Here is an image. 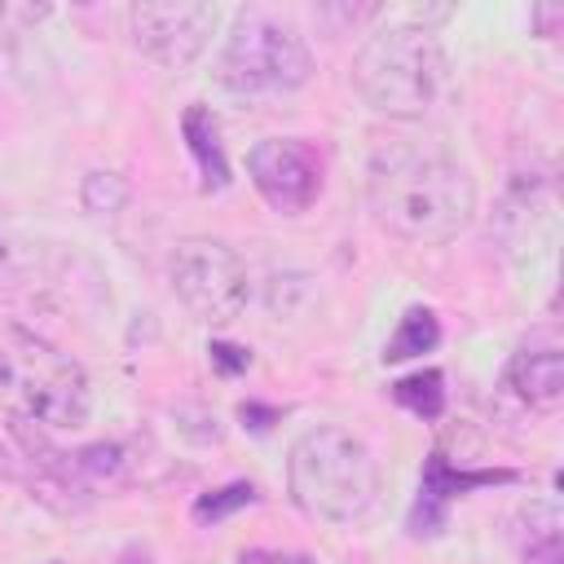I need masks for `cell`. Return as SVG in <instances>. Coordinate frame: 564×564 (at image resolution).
I'll return each mask as SVG.
<instances>
[{
  "mask_svg": "<svg viewBox=\"0 0 564 564\" xmlns=\"http://www.w3.org/2000/svg\"><path fill=\"white\" fill-rule=\"evenodd\" d=\"M436 339H441V322H436V313H432V308H423V304H414V308H405V317H401L397 335L383 344V361H405V357L432 352V348H436Z\"/></svg>",
  "mask_w": 564,
  "mask_h": 564,
  "instance_id": "12",
  "label": "cell"
},
{
  "mask_svg": "<svg viewBox=\"0 0 564 564\" xmlns=\"http://www.w3.org/2000/svg\"><path fill=\"white\" fill-rule=\"evenodd\" d=\"M172 291L198 322H234L247 304V269L216 238H185L172 256Z\"/></svg>",
  "mask_w": 564,
  "mask_h": 564,
  "instance_id": "6",
  "label": "cell"
},
{
  "mask_svg": "<svg viewBox=\"0 0 564 564\" xmlns=\"http://www.w3.org/2000/svg\"><path fill=\"white\" fill-rule=\"evenodd\" d=\"M128 22H132V40L145 57H154L159 66H189L212 31H216V4H203V0H145V4H132L128 9Z\"/></svg>",
  "mask_w": 564,
  "mask_h": 564,
  "instance_id": "7",
  "label": "cell"
},
{
  "mask_svg": "<svg viewBox=\"0 0 564 564\" xmlns=\"http://www.w3.org/2000/svg\"><path fill=\"white\" fill-rule=\"evenodd\" d=\"M0 476H4V480H18V476H22V463L9 454V445H4V441H0Z\"/></svg>",
  "mask_w": 564,
  "mask_h": 564,
  "instance_id": "20",
  "label": "cell"
},
{
  "mask_svg": "<svg viewBox=\"0 0 564 564\" xmlns=\"http://www.w3.org/2000/svg\"><path fill=\"white\" fill-rule=\"evenodd\" d=\"M375 220L405 242H449L471 225L476 185L467 167L441 150L383 145L366 167Z\"/></svg>",
  "mask_w": 564,
  "mask_h": 564,
  "instance_id": "1",
  "label": "cell"
},
{
  "mask_svg": "<svg viewBox=\"0 0 564 564\" xmlns=\"http://www.w3.org/2000/svg\"><path fill=\"white\" fill-rule=\"evenodd\" d=\"M207 352H212V366H216L220 375H238V370H247V366H251V352H247V348H238V344H212Z\"/></svg>",
  "mask_w": 564,
  "mask_h": 564,
  "instance_id": "17",
  "label": "cell"
},
{
  "mask_svg": "<svg viewBox=\"0 0 564 564\" xmlns=\"http://www.w3.org/2000/svg\"><path fill=\"white\" fill-rule=\"evenodd\" d=\"M181 137L203 172V189H225L229 185V159H225V145H220V128H216V115L207 106H189L181 115Z\"/></svg>",
  "mask_w": 564,
  "mask_h": 564,
  "instance_id": "11",
  "label": "cell"
},
{
  "mask_svg": "<svg viewBox=\"0 0 564 564\" xmlns=\"http://www.w3.org/2000/svg\"><path fill=\"white\" fill-rule=\"evenodd\" d=\"M0 405L18 423L79 427L88 419L84 366L26 326L0 330Z\"/></svg>",
  "mask_w": 564,
  "mask_h": 564,
  "instance_id": "3",
  "label": "cell"
},
{
  "mask_svg": "<svg viewBox=\"0 0 564 564\" xmlns=\"http://www.w3.org/2000/svg\"><path fill=\"white\" fill-rule=\"evenodd\" d=\"M128 194H132V189H128V181H123L119 172H88V176H84V189H79L84 207H88V212H101V216L123 212Z\"/></svg>",
  "mask_w": 564,
  "mask_h": 564,
  "instance_id": "16",
  "label": "cell"
},
{
  "mask_svg": "<svg viewBox=\"0 0 564 564\" xmlns=\"http://www.w3.org/2000/svg\"><path fill=\"white\" fill-rule=\"evenodd\" d=\"M352 84L370 110L392 119H423L449 93V62L419 26H388L352 57Z\"/></svg>",
  "mask_w": 564,
  "mask_h": 564,
  "instance_id": "4",
  "label": "cell"
},
{
  "mask_svg": "<svg viewBox=\"0 0 564 564\" xmlns=\"http://www.w3.org/2000/svg\"><path fill=\"white\" fill-rule=\"evenodd\" d=\"M238 564H313L308 555H291V551H242Z\"/></svg>",
  "mask_w": 564,
  "mask_h": 564,
  "instance_id": "18",
  "label": "cell"
},
{
  "mask_svg": "<svg viewBox=\"0 0 564 564\" xmlns=\"http://www.w3.org/2000/svg\"><path fill=\"white\" fill-rule=\"evenodd\" d=\"M291 502L326 524H357L379 507L383 471L366 441L344 427H313L291 445L286 458Z\"/></svg>",
  "mask_w": 564,
  "mask_h": 564,
  "instance_id": "2",
  "label": "cell"
},
{
  "mask_svg": "<svg viewBox=\"0 0 564 564\" xmlns=\"http://www.w3.org/2000/svg\"><path fill=\"white\" fill-rule=\"evenodd\" d=\"M242 419H251L247 427H256V432H264V427H269V423L278 419V410H264V405H256V401H247V405H242Z\"/></svg>",
  "mask_w": 564,
  "mask_h": 564,
  "instance_id": "19",
  "label": "cell"
},
{
  "mask_svg": "<svg viewBox=\"0 0 564 564\" xmlns=\"http://www.w3.org/2000/svg\"><path fill=\"white\" fill-rule=\"evenodd\" d=\"M313 75V53L300 40L295 26L260 13V9H242L220 44L216 57V79L234 93H286L300 88Z\"/></svg>",
  "mask_w": 564,
  "mask_h": 564,
  "instance_id": "5",
  "label": "cell"
},
{
  "mask_svg": "<svg viewBox=\"0 0 564 564\" xmlns=\"http://www.w3.org/2000/svg\"><path fill=\"white\" fill-rule=\"evenodd\" d=\"M520 560H524V564H560V560H564L555 507H533V511H529V538H524Z\"/></svg>",
  "mask_w": 564,
  "mask_h": 564,
  "instance_id": "14",
  "label": "cell"
},
{
  "mask_svg": "<svg viewBox=\"0 0 564 564\" xmlns=\"http://www.w3.org/2000/svg\"><path fill=\"white\" fill-rule=\"evenodd\" d=\"M392 401L419 419H441L445 410V375L441 370H414L392 383Z\"/></svg>",
  "mask_w": 564,
  "mask_h": 564,
  "instance_id": "13",
  "label": "cell"
},
{
  "mask_svg": "<svg viewBox=\"0 0 564 564\" xmlns=\"http://www.w3.org/2000/svg\"><path fill=\"white\" fill-rule=\"evenodd\" d=\"M247 172L260 198L282 216L304 212L322 194V159L308 141H295V137H269L251 145Z\"/></svg>",
  "mask_w": 564,
  "mask_h": 564,
  "instance_id": "8",
  "label": "cell"
},
{
  "mask_svg": "<svg viewBox=\"0 0 564 564\" xmlns=\"http://www.w3.org/2000/svg\"><path fill=\"white\" fill-rule=\"evenodd\" d=\"M507 388L533 410H555L564 401V352L555 344H542V348L524 344L507 361Z\"/></svg>",
  "mask_w": 564,
  "mask_h": 564,
  "instance_id": "10",
  "label": "cell"
},
{
  "mask_svg": "<svg viewBox=\"0 0 564 564\" xmlns=\"http://www.w3.org/2000/svg\"><path fill=\"white\" fill-rule=\"evenodd\" d=\"M251 502H256V485L251 480H234V485H220V489L203 494L194 502V520L198 524H220L225 516H234V511H242Z\"/></svg>",
  "mask_w": 564,
  "mask_h": 564,
  "instance_id": "15",
  "label": "cell"
},
{
  "mask_svg": "<svg viewBox=\"0 0 564 564\" xmlns=\"http://www.w3.org/2000/svg\"><path fill=\"white\" fill-rule=\"evenodd\" d=\"M516 471H454L445 463V454L436 449L423 467V480H419V502H414V516H410V529L414 533H441L445 524V507L449 498L467 494V489H480V485H511Z\"/></svg>",
  "mask_w": 564,
  "mask_h": 564,
  "instance_id": "9",
  "label": "cell"
}]
</instances>
